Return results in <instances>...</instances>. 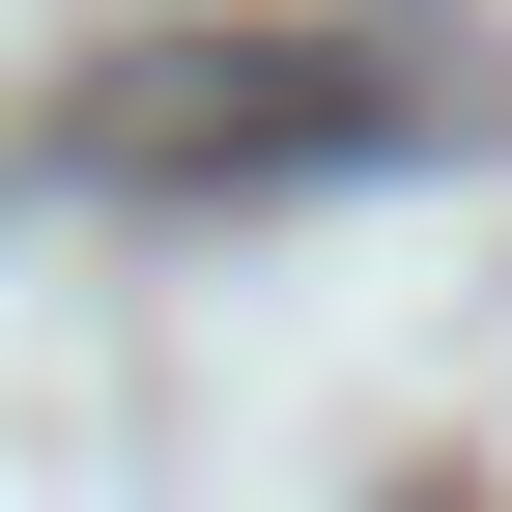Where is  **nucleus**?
<instances>
[{"mask_svg": "<svg viewBox=\"0 0 512 512\" xmlns=\"http://www.w3.org/2000/svg\"><path fill=\"white\" fill-rule=\"evenodd\" d=\"M427 143H484L456 29H171V57L86 86L114 200H313V171H427Z\"/></svg>", "mask_w": 512, "mask_h": 512, "instance_id": "obj_1", "label": "nucleus"}]
</instances>
